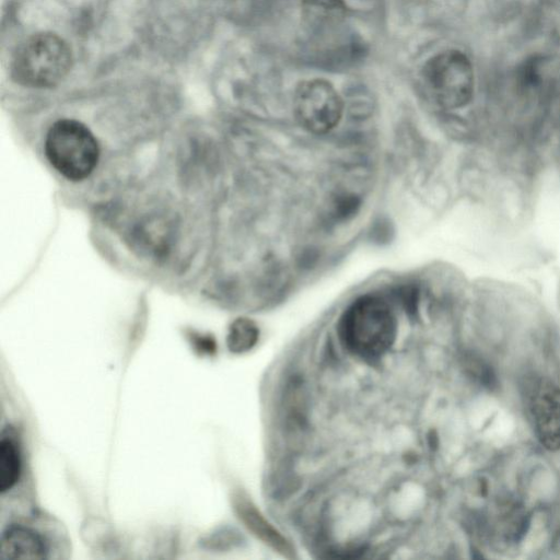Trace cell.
Instances as JSON below:
<instances>
[{
  "instance_id": "cell-4",
  "label": "cell",
  "mask_w": 560,
  "mask_h": 560,
  "mask_svg": "<svg viewBox=\"0 0 560 560\" xmlns=\"http://www.w3.org/2000/svg\"><path fill=\"white\" fill-rule=\"evenodd\" d=\"M428 95L444 108H457L471 97L472 68L465 55L450 50L432 57L421 72Z\"/></svg>"
},
{
  "instance_id": "cell-6",
  "label": "cell",
  "mask_w": 560,
  "mask_h": 560,
  "mask_svg": "<svg viewBox=\"0 0 560 560\" xmlns=\"http://www.w3.org/2000/svg\"><path fill=\"white\" fill-rule=\"evenodd\" d=\"M530 413L536 436L548 451L560 448V387L542 382L534 390Z\"/></svg>"
},
{
  "instance_id": "cell-2",
  "label": "cell",
  "mask_w": 560,
  "mask_h": 560,
  "mask_svg": "<svg viewBox=\"0 0 560 560\" xmlns=\"http://www.w3.org/2000/svg\"><path fill=\"white\" fill-rule=\"evenodd\" d=\"M69 45L58 35L39 33L25 39L11 61V75L22 85L48 88L60 82L71 67Z\"/></svg>"
},
{
  "instance_id": "cell-3",
  "label": "cell",
  "mask_w": 560,
  "mask_h": 560,
  "mask_svg": "<svg viewBox=\"0 0 560 560\" xmlns=\"http://www.w3.org/2000/svg\"><path fill=\"white\" fill-rule=\"evenodd\" d=\"M45 152L50 164L66 178L88 177L98 161V145L82 122L72 119L56 121L47 132Z\"/></svg>"
},
{
  "instance_id": "cell-7",
  "label": "cell",
  "mask_w": 560,
  "mask_h": 560,
  "mask_svg": "<svg viewBox=\"0 0 560 560\" xmlns=\"http://www.w3.org/2000/svg\"><path fill=\"white\" fill-rule=\"evenodd\" d=\"M232 504L237 517L253 535L283 555L292 552L289 541L261 515L246 494L234 493Z\"/></svg>"
},
{
  "instance_id": "cell-1",
  "label": "cell",
  "mask_w": 560,
  "mask_h": 560,
  "mask_svg": "<svg viewBox=\"0 0 560 560\" xmlns=\"http://www.w3.org/2000/svg\"><path fill=\"white\" fill-rule=\"evenodd\" d=\"M338 331L349 351L360 358L374 360L394 343L397 320L385 300L376 295H364L343 312Z\"/></svg>"
},
{
  "instance_id": "cell-5",
  "label": "cell",
  "mask_w": 560,
  "mask_h": 560,
  "mask_svg": "<svg viewBox=\"0 0 560 560\" xmlns=\"http://www.w3.org/2000/svg\"><path fill=\"white\" fill-rule=\"evenodd\" d=\"M293 108L296 120L304 129L320 135L338 125L343 104L328 81L312 79L301 82L296 88Z\"/></svg>"
},
{
  "instance_id": "cell-11",
  "label": "cell",
  "mask_w": 560,
  "mask_h": 560,
  "mask_svg": "<svg viewBox=\"0 0 560 560\" xmlns=\"http://www.w3.org/2000/svg\"><path fill=\"white\" fill-rule=\"evenodd\" d=\"M306 18L313 23L332 22L345 12L342 0H305Z\"/></svg>"
},
{
  "instance_id": "cell-13",
  "label": "cell",
  "mask_w": 560,
  "mask_h": 560,
  "mask_svg": "<svg viewBox=\"0 0 560 560\" xmlns=\"http://www.w3.org/2000/svg\"><path fill=\"white\" fill-rule=\"evenodd\" d=\"M191 343H194L196 351L200 354H211L215 351L214 341L211 340L210 337L194 336L191 337Z\"/></svg>"
},
{
  "instance_id": "cell-12",
  "label": "cell",
  "mask_w": 560,
  "mask_h": 560,
  "mask_svg": "<svg viewBox=\"0 0 560 560\" xmlns=\"http://www.w3.org/2000/svg\"><path fill=\"white\" fill-rule=\"evenodd\" d=\"M360 201L354 196H343L336 205L337 217L345 219L353 215L359 208Z\"/></svg>"
},
{
  "instance_id": "cell-9",
  "label": "cell",
  "mask_w": 560,
  "mask_h": 560,
  "mask_svg": "<svg viewBox=\"0 0 560 560\" xmlns=\"http://www.w3.org/2000/svg\"><path fill=\"white\" fill-rule=\"evenodd\" d=\"M21 455L16 442L11 435L0 441V491L11 490L20 479Z\"/></svg>"
},
{
  "instance_id": "cell-10",
  "label": "cell",
  "mask_w": 560,
  "mask_h": 560,
  "mask_svg": "<svg viewBox=\"0 0 560 560\" xmlns=\"http://www.w3.org/2000/svg\"><path fill=\"white\" fill-rule=\"evenodd\" d=\"M258 329L253 322L240 318L230 327L226 343L232 352L240 353L249 350L257 341Z\"/></svg>"
},
{
  "instance_id": "cell-8",
  "label": "cell",
  "mask_w": 560,
  "mask_h": 560,
  "mask_svg": "<svg viewBox=\"0 0 560 560\" xmlns=\"http://www.w3.org/2000/svg\"><path fill=\"white\" fill-rule=\"evenodd\" d=\"M47 548L35 530L15 525L9 527L0 538V559L39 560L46 558Z\"/></svg>"
}]
</instances>
